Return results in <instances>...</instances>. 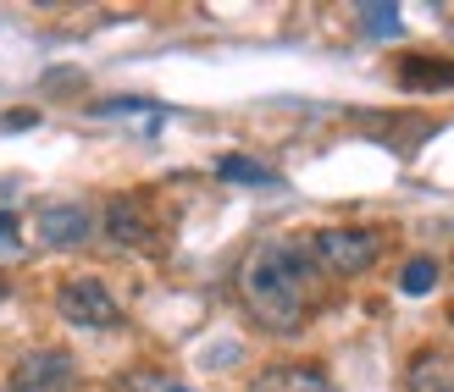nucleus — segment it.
Instances as JSON below:
<instances>
[{
	"mask_svg": "<svg viewBox=\"0 0 454 392\" xmlns=\"http://www.w3.org/2000/svg\"><path fill=\"white\" fill-rule=\"evenodd\" d=\"M239 298L249 320L271 337L305 332L316 310V265L300 238H266L239 260Z\"/></svg>",
	"mask_w": 454,
	"mask_h": 392,
	"instance_id": "f257e3e1",
	"label": "nucleus"
},
{
	"mask_svg": "<svg viewBox=\"0 0 454 392\" xmlns=\"http://www.w3.org/2000/svg\"><path fill=\"white\" fill-rule=\"evenodd\" d=\"M300 243H305L316 276H366L382 260V249H388V238L377 227H316Z\"/></svg>",
	"mask_w": 454,
	"mask_h": 392,
	"instance_id": "f03ea898",
	"label": "nucleus"
},
{
	"mask_svg": "<svg viewBox=\"0 0 454 392\" xmlns=\"http://www.w3.org/2000/svg\"><path fill=\"white\" fill-rule=\"evenodd\" d=\"M56 315L67 320V327L78 332H117L122 327V298L111 293L100 276H73V282H61L56 293Z\"/></svg>",
	"mask_w": 454,
	"mask_h": 392,
	"instance_id": "7ed1b4c3",
	"label": "nucleus"
},
{
	"mask_svg": "<svg viewBox=\"0 0 454 392\" xmlns=\"http://www.w3.org/2000/svg\"><path fill=\"white\" fill-rule=\"evenodd\" d=\"M100 233L117 243V249H133V255H155V249H161V221H155L150 199H139V194H117V199H106V211H100Z\"/></svg>",
	"mask_w": 454,
	"mask_h": 392,
	"instance_id": "20e7f679",
	"label": "nucleus"
},
{
	"mask_svg": "<svg viewBox=\"0 0 454 392\" xmlns=\"http://www.w3.org/2000/svg\"><path fill=\"white\" fill-rule=\"evenodd\" d=\"M100 233V216L89 211L83 199H51L34 211V238L39 249H83Z\"/></svg>",
	"mask_w": 454,
	"mask_h": 392,
	"instance_id": "39448f33",
	"label": "nucleus"
},
{
	"mask_svg": "<svg viewBox=\"0 0 454 392\" xmlns=\"http://www.w3.org/2000/svg\"><path fill=\"white\" fill-rule=\"evenodd\" d=\"M73 387H78L73 354L67 349H34L6 371V387L0 392H73Z\"/></svg>",
	"mask_w": 454,
	"mask_h": 392,
	"instance_id": "423d86ee",
	"label": "nucleus"
},
{
	"mask_svg": "<svg viewBox=\"0 0 454 392\" xmlns=\"http://www.w3.org/2000/svg\"><path fill=\"white\" fill-rule=\"evenodd\" d=\"M249 392H338V381L316 365H271L249 381Z\"/></svg>",
	"mask_w": 454,
	"mask_h": 392,
	"instance_id": "0eeeda50",
	"label": "nucleus"
},
{
	"mask_svg": "<svg viewBox=\"0 0 454 392\" xmlns=\"http://www.w3.org/2000/svg\"><path fill=\"white\" fill-rule=\"evenodd\" d=\"M404 392H454V354L421 349L411 365H404Z\"/></svg>",
	"mask_w": 454,
	"mask_h": 392,
	"instance_id": "6e6552de",
	"label": "nucleus"
},
{
	"mask_svg": "<svg viewBox=\"0 0 454 392\" xmlns=\"http://www.w3.org/2000/svg\"><path fill=\"white\" fill-rule=\"evenodd\" d=\"M216 177L222 182H239V188H278V172L261 166V160H249V155H222L216 160Z\"/></svg>",
	"mask_w": 454,
	"mask_h": 392,
	"instance_id": "1a4fd4ad",
	"label": "nucleus"
},
{
	"mask_svg": "<svg viewBox=\"0 0 454 392\" xmlns=\"http://www.w3.org/2000/svg\"><path fill=\"white\" fill-rule=\"evenodd\" d=\"M117 392H194L184 376L172 371H155V365H139V371H122L117 376Z\"/></svg>",
	"mask_w": 454,
	"mask_h": 392,
	"instance_id": "9d476101",
	"label": "nucleus"
},
{
	"mask_svg": "<svg viewBox=\"0 0 454 392\" xmlns=\"http://www.w3.org/2000/svg\"><path fill=\"white\" fill-rule=\"evenodd\" d=\"M438 276H443V265H438L433 255H416L411 265L399 271V293H411V298H421V293H433V288H438Z\"/></svg>",
	"mask_w": 454,
	"mask_h": 392,
	"instance_id": "9b49d317",
	"label": "nucleus"
},
{
	"mask_svg": "<svg viewBox=\"0 0 454 392\" xmlns=\"http://www.w3.org/2000/svg\"><path fill=\"white\" fill-rule=\"evenodd\" d=\"M95 117H100V122H111V117H145V122H155V127H161V117H167V111L155 105V100L128 95V100H95Z\"/></svg>",
	"mask_w": 454,
	"mask_h": 392,
	"instance_id": "f8f14e48",
	"label": "nucleus"
},
{
	"mask_svg": "<svg viewBox=\"0 0 454 392\" xmlns=\"http://www.w3.org/2000/svg\"><path fill=\"white\" fill-rule=\"evenodd\" d=\"M399 78L411 83V88H427V83L449 88V83H454V61H421V56H411V61L399 66Z\"/></svg>",
	"mask_w": 454,
	"mask_h": 392,
	"instance_id": "ddd939ff",
	"label": "nucleus"
},
{
	"mask_svg": "<svg viewBox=\"0 0 454 392\" xmlns=\"http://www.w3.org/2000/svg\"><path fill=\"white\" fill-rule=\"evenodd\" d=\"M360 28H366L372 39H399L404 34V22L394 6H382V0H372V6H360Z\"/></svg>",
	"mask_w": 454,
	"mask_h": 392,
	"instance_id": "4468645a",
	"label": "nucleus"
},
{
	"mask_svg": "<svg viewBox=\"0 0 454 392\" xmlns=\"http://www.w3.org/2000/svg\"><path fill=\"white\" fill-rule=\"evenodd\" d=\"M39 122V111H6V117H0V127H34Z\"/></svg>",
	"mask_w": 454,
	"mask_h": 392,
	"instance_id": "2eb2a0df",
	"label": "nucleus"
},
{
	"mask_svg": "<svg viewBox=\"0 0 454 392\" xmlns=\"http://www.w3.org/2000/svg\"><path fill=\"white\" fill-rule=\"evenodd\" d=\"M0 243H17V216L0 211Z\"/></svg>",
	"mask_w": 454,
	"mask_h": 392,
	"instance_id": "dca6fc26",
	"label": "nucleus"
},
{
	"mask_svg": "<svg viewBox=\"0 0 454 392\" xmlns=\"http://www.w3.org/2000/svg\"><path fill=\"white\" fill-rule=\"evenodd\" d=\"M449 320H454V304H449Z\"/></svg>",
	"mask_w": 454,
	"mask_h": 392,
	"instance_id": "f3484780",
	"label": "nucleus"
},
{
	"mask_svg": "<svg viewBox=\"0 0 454 392\" xmlns=\"http://www.w3.org/2000/svg\"><path fill=\"white\" fill-rule=\"evenodd\" d=\"M0 298H6V288H0Z\"/></svg>",
	"mask_w": 454,
	"mask_h": 392,
	"instance_id": "a211bd4d",
	"label": "nucleus"
}]
</instances>
